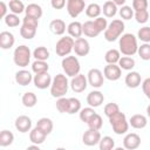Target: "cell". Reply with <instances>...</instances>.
Masks as SVG:
<instances>
[{
  "label": "cell",
  "instance_id": "cell-46",
  "mask_svg": "<svg viewBox=\"0 0 150 150\" xmlns=\"http://www.w3.org/2000/svg\"><path fill=\"white\" fill-rule=\"evenodd\" d=\"M136 21L138 23H145L149 20V12L148 9H142V11H136L134 14Z\"/></svg>",
  "mask_w": 150,
  "mask_h": 150
},
{
  "label": "cell",
  "instance_id": "cell-28",
  "mask_svg": "<svg viewBox=\"0 0 150 150\" xmlns=\"http://www.w3.org/2000/svg\"><path fill=\"white\" fill-rule=\"evenodd\" d=\"M36 127L40 128L43 132H46L47 135H49L53 131V121L48 117H41L38 122H36Z\"/></svg>",
  "mask_w": 150,
  "mask_h": 150
},
{
  "label": "cell",
  "instance_id": "cell-33",
  "mask_svg": "<svg viewBox=\"0 0 150 150\" xmlns=\"http://www.w3.org/2000/svg\"><path fill=\"white\" fill-rule=\"evenodd\" d=\"M8 8L14 14H21L26 9V7H25V5H23V2L21 0H9Z\"/></svg>",
  "mask_w": 150,
  "mask_h": 150
},
{
  "label": "cell",
  "instance_id": "cell-35",
  "mask_svg": "<svg viewBox=\"0 0 150 150\" xmlns=\"http://www.w3.org/2000/svg\"><path fill=\"white\" fill-rule=\"evenodd\" d=\"M33 56L35 57V60H41V61H47L48 57H49V50L43 47V46H40V47H36L33 52Z\"/></svg>",
  "mask_w": 150,
  "mask_h": 150
},
{
  "label": "cell",
  "instance_id": "cell-24",
  "mask_svg": "<svg viewBox=\"0 0 150 150\" xmlns=\"http://www.w3.org/2000/svg\"><path fill=\"white\" fill-rule=\"evenodd\" d=\"M49 29L55 35H62L66 32V23L61 19H54L49 23Z\"/></svg>",
  "mask_w": 150,
  "mask_h": 150
},
{
  "label": "cell",
  "instance_id": "cell-39",
  "mask_svg": "<svg viewBox=\"0 0 150 150\" xmlns=\"http://www.w3.org/2000/svg\"><path fill=\"white\" fill-rule=\"evenodd\" d=\"M98 146H100V150H111L115 148V141L110 136H103L101 137Z\"/></svg>",
  "mask_w": 150,
  "mask_h": 150
},
{
  "label": "cell",
  "instance_id": "cell-50",
  "mask_svg": "<svg viewBox=\"0 0 150 150\" xmlns=\"http://www.w3.org/2000/svg\"><path fill=\"white\" fill-rule=\"evenodd\" d=\"M94 22H95L96 27L100 29V32H104V30L107 29V27H108V21H107L105 18L98 16V18H96V19L94 20Z\"/></svg>",
  "mask_w": 150,
  "mask_h": 150
},
{
  "label": "cell",
  "instance_id": "cell-10",
  "mask_svg": "<svg viewBox=\"0 0 150 150\" xmlns=\"http://www.w3.org/2000/svg\"><path fill=\"white\" fill-rule=\"evenodd\" d=\"M101 137H102V136H101L100 130L89 128L87 131H84V134H83V136H82V142H83V144H86L87 146H94V145H96V144L100 143Z\"/></svg>",
  "mask_w": 150,
  "mask_h": 150
},
{
  "label": "cell",
  "instance_id": "cell-41",
  "mask_svg": "<svg viewBox=\"0 0 150 150\" xmlns=\"http://www.w3.org/2000/svg\"><path fill=\"white\" fill-rule=\"evenodd\" d=\"M87 124H88V127L91 128V129L100 130V129L102 128V125H103V120H102V117L96 112V114L87 122Z\"/></svg>",
  "mask_w": 150,
  "mask_h": 150
},
{
  "label": "cell",
  "instance_id": "cell-32",
  "mask_svg": "<svg viewBox=\"0 0 150 150\" xmlns=\"http://www.w3.org/2000/svg\"><path fill=\"white\" fill-rule=\"evenodd\" d=\"M14 141V135L12 131L9 130H2L0 132V146L5 148V146H8L13 143Z\"/></svg>",
  "mask_w": 150,
  "mask_h": 150
},
{
  "label": "cell",
  "instance_id": "cell-13",
  "mask_svg": "<svg viewBox=\"0 0 150 150\" xmlns=\"http://www.w3.org/2000/svg\"><path fill=\"white\" fill-rule=\"evenodd\" d=\"M52 76L48 74V71L46 73H40V74H35L34 77H33V82H34V86L38 88V89H47L48 87H50L52 84Z\"/></svg>",
  "mask_w": 150,
  "mask_h": 150
},
{
  "label": "cell",
  "instance_id": "cell-45",
  "mask_svg": "<svg viewBox=\"0 0 150 150\" xmlns=\"http://www.w3.org/2000/svg\"><path fill=\"white\" fill-rule=\"evenodd\" d=\"M137 38L141 41L149 43L150 42V27L149 26H144V27L139 28L138 32H137Z\"/></svg>",
  "mask_w": 150,
  "mask_h": 150
},
{
  "label": "cell",
  "instance_id": "cell-8",
  "mask_svg": "<svg viewBox=\"0 0 150 150\" xmlns=\"http://www.w3.org/2000/svg\"><path fill=\"white\" fill-rule=\"evenodd\" d=\"M87 79H88V83L93 87V88H101L104 83V75L103 73L97 69V68H91L88 74H87Z\"/></svg>",
  "mask_w": 150,
  "mask_h": 150
},
{
  "label": "cell",
  "instance_id": "cell-30",
  "mask_svg": "<svg viewBox=\"0 0 150 150\" xmlns=\"http://www.w3.org/2000/svg\"><path fill=\"white\" fill-rule=\"evenodd\" d=\"M102 13V7L98 4H90L86 7V15L91 19H96Z\"/></svg>",
  "mask_w": 150,
  "mask_h": 150
},
{
  "label": "cell",
  "instance_id": "cell-7",
  "mask_svg": "<svg viewBox=\"0 0 150 150\" xmlns=\"http://www.w3.org/2000/svg\"><path fill=\"white\" fill-rule=\"evenodd\" d=\"M74 38H71L70 35L69 36H63V38H60L59 41L56 42L55 45V52L59 56H68L71 50H74Z\"/></svg>",
  "mask_w": 150,
  "mask_h": 150
},
{
  "label": "cell",
  "instance_id": "cell-26",
  "mask_svg": "<svg viewBox=\"0 0 150 150\" xmlns=\"http://www.w3.org/2000/svg\"><path fill=\"white\" fill-rule=\"evenodd\" d=\"M102 12H103V15L105 18H114L117 13V5L110 0L105 1L103 7H102Z\"/></svg>",
  "mask_w": 150,
  "mask_h": 150
},
{
  "label": "cell",
  "instance_id": "cell-38",
  "mask_svg": "<svg viewBox=\"0 0 150 150\" xmlns=\"http://www.w3.org/2000/svg\"><path fill=\"white\" fill-rule=\"evenodd\" d=\"M118 66L121 67V69L131 70L135 67V60L131 56H122L118 61Z\"/></svg>",
  "mask_w": 150,
  "mask_h": 150
},
{
  "label": "cell",
  "instance_id": "cell-1",
  "mask_svg": "<svg viewBox=\"0 0 150 150\" xmlns=\"http://www.w3.org/2000/svg\"><path fill=\"white\" fill-rule=\"evenodd\" d=\"M118 47L120 52L125 56H132L138 50L137 45V38L131 33H125L120 36L118 40Z\"/></svg>",
  "mask_w": 150,
  "mask_h": 150
},
{
  "label": "cell",
  "instance_id": "cell-49",
  "mask_svg": "<svg viewBox=\"0 0 150 150\" xmlns=\"http://www.w3.org/2000/svg\"><path fill=\"white\" fill-rule=\"evenodd\" d=\"M149 5L148 0H132V8L134 11H142V9H146Z\"/></svg>",
  "mask_w": 150,
  "mask_h": 150
},
{
  "label": "cell",
  "instance_id": "cell-15",
  "mask_svg": "<svg viewBox=\"0 0 150 150\" xmlns=\"http://www.w3.org/2000/svg\"><path fill=\"white\" fill-rule=\"evenodd\" d=\"M14 125H15V129L19 132L26 134V132L32 130V120L26 115H21L19 117H16V120L14 122Z\"/></svg>",
  "mask_w": 150,
  "mask_h": 150
},
{
  "label": "cell",
  "instance_id": "cell-4",
  "mask_svg": "<svg viewBox=\"0 0 150 150\" xmlns=\"http://www.w3.org/2000/svg\"><path fill=\"white\" fill-rule=\"evenodd\" d=\"M109 123L116 135H123L129 129V122L122 111H118L109 117Z\"/></svg>",
  "mask_w": 150,
  "mask_h": 150
},
{
  "label": "cell",
  "instance_id": "cell-34",
  "mask_svg": "<svg viewBox=\"0 0 150 150\" xmlns=\"http://www.w3.org/2000/svg\"><path fill=\"white\" fill-rule=\"evenodd\" d=\"M36 34V27H32V26H27V25H22L20 28V35L26 39V40H30L35 36Z\"/></svg>",
  "mask_w": 150,
  "mask_h": 150
},
{
  "label": "cell",
  "instance_id": "cell-11",
  "mask_svg": "<svg viewBox=\"0 0 150 150\" xmlns=\"http://www.w3.org/2000/svg\"><path fill=\"white\" fill-rule=\"evenodd\" d=\"M103 75L109 81H117L122 75V69L116 63H108L103 69Z\"/></svg>",
  "mask_w": 150,
  "mask_h": 150
},
{
  "label": "cell",
  "instance_id": "cell-23",
  "mask_svg": "<svg viewBox=\"0 0 150 150\" xmlns=\"http://www.w3.org/2000/svg\"><path fill=\"white\" fill-rule=\"evenodd\" d=\"M146 124H148V120L142 114L132 115L129 120V125H131L134 129H143L146 127Z\"/></svg>",
  "mask_w": 150,
  "mask_h": 150
},
{
  "label": "cell",
  "instance_id": "cell-29",
  "mask_svg": "<svg viewBox=\"0 0 150 150\" xmlns=\"http://www.w3.org/2000/svg\"><path fill=\"white\" fill-rule=\"evenodd\" d=\"M21 102H22V104H23L26 108H33V107L36 104V102H38V97H36V95H35L34 93L27 91V93H25V94L22 95Z\"/></svg>",
  "mask_w": 150,
  "mask_h": 150
},
{
  "label": "cell",
  "instance_id": "cell-48",
  "mask_svg": "<svg viewBox=\"0 0 150 150\" xmlns=\"http://www.w3.org/2000/svg\"><path fill=\"white\" fill-rule=\"evenodd\" d=\"M56 109L61 114H67V111H68V98H66L63 96L59 97V100L56 101Z\"/></svg>",
  "mask_w": 150,
  "mask_h": 150
},
{
  "label": "cell",
  "instance_id": "cell-52",
  "mask_svg": "<svg viewBox=\"0 0 150 150\" xmlns=\"http://www.w3.org/2000/svg\"><path fill=\"white\" fill-rule=\"evenodd\" d=\"M142 90H143L144 95L150 100V77H146L142 82Z\"/></svg>",
  "mask_w": 150,
  "mask_h": 150
},
{
  "label": "cell",
  "instance_id": "cell-40",
  "mask_svg": "<svg viewBox=\"0 0 150 150\" xmlns=\"http://www.w3.org/2000/svg\"><path fill=\"white\" fill-rule=\"evenodd\" d=\"M79 114H80V120L82 121V122H84V123H87L95 114H96V111L94 110V108L93 107H87V108H83V109H81L80 111H79Z\"/></svg>",
  "mask_w": 150,
  "mask_h": 150
},
{
  "label": "cell",
  "instance_id": "cell-58",
  "mask_svg": "<svg viewBox=\"0 0 150 150\" xmlns=\"http://www.w3.org/2000/svg\"><path fill=\"white\" fill-rule=\"evenodd\" d=\"M84 1H86V0H84Z\"/></svg>",
  "mask_w": 150,
  "mask_h": 150
},
{
  "label": "cell",
  "instance_id": "cell-51",
  "mask_svg": "<svg viewBox=\"0 0 150 150\" xmlns=\"http://www.w3.org/2000/svg\"><path fill=\"white\" fill-rule=\"evenodd\" d=\"M22 25H27V26H32V27H36L38 28V26H39V19L33 18V16H29V15H26L22 19Z\"/></svg>",
  "mask_w": 150,
  "mask_h": 150
},
{
  "label": "cell",
  "instance_id": "cell-3",
  "mask_svg": "<svg viewBox=\"0 0 150 150\" xmlns=\"http://www.w3.org/2000/svg\"><path fill=\"white\" fill-rule=\"evenodd\" d=\"M124 22L120 19H115L112 20L107 29L104 30V39L108 41V42H112V41H116L117 39H120V36L123 34L124 32Z\"/></svg>",
  "mask_w": 150,
  "mask_h": 150
},
{
  "label": "cell",
  "instance_id": "cell-36",
  "mask_svg": "<svg viewBox=\"0 0 150 150\" xmlns=\"http://www.w3.org/2000/svg\"><path fill=\"white\" fill-rule=\"evenodd\" d=\"M49 69V66L46 61H41V60H35L33 63H32V70L35 73V74H40V73H46L48 71Z\"/></svg>",
  "mask_w": 150,
  "mask_h": 150
},
{
  "label": "cell",
  "instance_id": "cell-56",
  "mask_svg": "<svg viewBox=\"0 0 150 150\" xmlns=\"http://www.w3.org/2000/svg\"><path fill=\"white\" fill-rule=\"evenodd\" d=\"M146 114H148V116H149V118H150V104L146 107Z\"/></svg>",
  "mask_w": 150,
  "mask_h": 150
},
{
  "label": "cell",
  "instance_id": "cell-5",
  "mask_svg": "<svg viewBox=\"0 0 150 150\" xmlns=\"http://www.w3.org/2000/svg\"><path fill=\"white\" fill-rule=\"evenodd\" d=\"M30 57H32V53H30V49L28 46H25V45H21L19 47H16L14 49V53H13V61L16 66L21 67V68H25L29 64L30 62Z\"/></svg>",
  "mask_w": 150,
  "mask_h": 150
},
{
  "label": "cell",
  "instance_id": "cell-27",
  "mask_svg": "<svg viewBox=\"0 0 150 150\" xmlns=\"http://www.w3.org/2000/svg\"><path fill=\"white\" fill-rule=\"evenodd\" d=\"M25 13H26V15H29V16H33V18H36V19H40L43 14L41 6L38 5V4H29L26 7Z\"/></svg>",
  "mask_w": 150,
  "mask_h": 150
},
{
  "label": "cell",
  "instance_id": "cell-12",
  "mask_svg": "<svg viewBox=\"0 0 150 150\" xmlns=\"http://www.w3.org/2000/svg\"><path fill=\"white\" fill-rule=\"evenodd\" d=\"M88 79L83 74H77L76 76L71 77L70 81V88L74 93H82L87 89L88 86Z\"/></svg>",
  "mask_w": 150,
  "mask_h": 150
},
{
  "label": "cell",
  "instance_id": "cell-2",
  "mask_svg": "<svg viewBox=\"0 0 150 150\" xmlns=\"http://www.w3.org/2000/svg\"><path fill=\"white\" fill-rule=\"evenodd\" d=\"M69 82L66 75L63 74H57L52 81L50 84V95L53 97H62L67 94L68 88H69Z\"/></svg>",
  "mask_w": 150,
  "mask_h": 150
},
{
  "label": "cell",
  "instance_id": "cell-9",
  "mask_svg": "<svg viewBox=\"0 0 150 150\" xmlns=\"http://www.w3.org/2000/svg\"><path fill=\"white\" fill-rule=\"evenodd\" d=\"M66 7L71 18H77L86 9V2L84 0H67Z\"/></svg>",
  "mask_w": 150,
  "mask_h": 150
},
{
  "label": "cell",
  "instance_id": "cell-31",
  "mask_svg": "<svg viewBox=\"0 0 150 150\" xmlns=\"http://www.w3.org/2000/svg\"><path fill=\"white\" fill-rule=\"evenodd\" d=\"M121 59V52L117 49H109L104 54V60L107 63H118Z\"/></svg>",
  "mask_w": 150,
  "mask_h": 150
},
{
  "label": "cell",
  "instance_id": "cell-42",
  "mask_svg": "<svg viewBox=\"0 0 150 150\" xmlns=\"http://www.w3.org/2000/svg\"><path fill=\"white\" fill-rule=\"evenodd\" d=\"M137 54L139 55V57L144 61H149L150 60V43L144 42L143 45H141L138 47Z\"/></svg>",
  "mask_w": 150,
  "mask_h": 150
},
{
  "label": "cell",
  "instance_id": "cell-6",
  "mask_svg": "<svg viewBox=\"0 0 150 150\" xmlns=\"http://www.w3.org/2000/svg\"><path fill=\"white\" fill-rule=\"evenodd\" d=\"M61 66H62L64 74L69 77H74L77 74H80L81 66H80V61L76 56H69V55L64 56L61 61Z\"/></svg>",
  "mask_w": 150,
  "mask_h": 150
},
{
  "label": "cell",
  "instance_id": "cell-18",
  "mask_svg": "<svg viewBox=\"0 0 150 150\" xmlns=\"http://www.w3.org/2000/svg\"><path fill=\"white\" fill-rule=\"evenodd\" d=\"M33 81V75L26 69H21L15 73V82L19 86H28Z\"/></svg>",
  "mask_w": 150,
  "mask_h": 150
},
{
  "label": "cell",
  "instance_id": "cell-19",
  "mask_svg": "<svg viewBox=\"0 0 150 150\" xmlns=\"http://www.w3.org/2000/svg\"><path fill=\"white\" fill-rule=\"evenodd\" d=\"M141 81H142V79H141L139 73L132 71V70L129 71V73L125 75V79H124V82H125L127 87H128V88H131V89H135V88L139 87Z\"/></svg>",
  "mask_w": 150,
  "mask_h": 150
},
{
  "label": "cell",
  "instance_id": "cell-54",
  "mask_svg": "<svg viewBox=\"0 0 150 150\" xmlns=\"http://www.w3.org/2000/svg\"><path fill=\"white\" fill-rule=\"evenodd\" d=\"M6 15H7V5L4 1H1L0 2V18L5 19Z\"/></svg>",
  "mask_w": 150,
  "mask_h": 150
},
{
  "label": "cell",
  "instance_id": "cell-53",
  "mask_svg": "<svg viewBox=\"0 0 150 150\" xmlns=\"http://www.w3.org/2000/svg\"><path fill=\"white\" fill-rule=\"evenodd\" d=\"M50 5L54 9H62L67 5V0H50Z\"/></svg>",
  "mask_w": 150,
  "mask_h": 150
},
{
  "label": "cell",
  "instance_id": "cell-14",
  "mask_svg": "<svg viewBox=\"0 0 150 150\" xmlns=\"http://www.w3.org/2000/svg\"><path fill=\"white\" fill-rule=\"evenodd\" d=\"M74 52L77 56H87L90 52V45L87 39L79 38L74 42Z\"/></svg>",
  "mask_w": 150,
  "mask_h": 150
},
{
  "label": "cell",
  "instance_id": "cell-20",
  "mask_svg": "<svg viewBox=\"0 0 150 150\" xmlns=\"http://www.w3.org/2000/svg\"><path fill=\"white\" fill-rule=\"evenodd\" d=\"M46 137H47V134L43 132V131H42L40 128H38V127L33 128V129L29 131V141H30L33 144H38V145L42 144V143L45 142Z\"/></svg>",
  "mask_w": 150,
  "mask_h": 150
},
{
  "label": "cell",
  "instance_id": "cell-43",
  "mask_svg": "<svg viewBox=\"0 0 150 150\" xmlns=\"http://www.w3.org/2000/svg\"><path fill=\"white\" fill-rule=\"evenodd\" d=\"M134 8L130 7V6H127V5H123L121 6L120 8V16L123 19V20H130L132 16H134Z\"/></svg>",
  "mask_w": 150,
  "mask_h": 150
},
{
  "label": "cell",
  "instance_id": "cell-17",
  "mask_svg": "<svg viewBox=\"0 0 150 150\" xmlns=\"http://www.w3.org/2000/svg\"><path fill=\"white\" fill-rule=\"evenodd\" d=\"M103 101H104V95L100 90H93L87 96V103L93 108L100 107L103 103Z\"/></svg>",
  "mask_w": 150,
  "mask_h": 150
},
{
  "label": "cell",
  "instance_id": "cell-16",
  "mask_svg": "<svg viewBox=\"0 0 150 150\" xmlns=\"http://www.w3.org/2000/svg\"><path fill=\"white\" fill-rule=\"evenodd\" d=\"M141 145V137L135 132L127 134L123 138V146L128 150H135Z\"/></svg>",
  "mask_w": 150,
  "mask_h": 150
},
{
  "label": "cell",
  "instance_id": "cell-37",
  "mask_svg": "<svg viewBox=\"0 0 150 150\" xmlns=\"http://www.w3.org/2000/svg\"><path fill=\"white\" fill-rule=\"evenodd\" d=\"M81 110V102L79 98H75V97H69L68 98V111L67 114H75V112H79Z\"/></svg>",
  "mask_w": 150,
  "mask_h": 150
},
{
  "label": "cell",
  "instance_id": "cell-44",
  "mask_svg": "<svg viewBox=\"0 0 150 150\" xmlns=\"http://www.w3.org/2000/svg\"><path fill=\"white\" fill-rule=\"evenodd\" d=\"M4 20H5V23L8 27H18L20 25V19H19L18 14H14V13L7 14Z\"/></svg>",
  "mask_w": 150,
  "mask_h": 150
},
{
  "label": "cell",
  "instance_id": "cell-57",
  "mask_svg": "<svg viewBox=\"0 0 150 150\" xmlns=\"http://www.w3.org/2000/svg\"><path fill=\"white\" fill-rule=\"evenodd\" d=\"M149 2H150V0H149Z\"/></svg>",
  "mask_w": 150,
  "mask_h": 150
},
{
  "label": "cell",
  "instance_id": "cell-22",
  "mask_svg": "<svg viewBox=\"0 0 150 150\" xmlns=\"http://www.w3.org/2000/svg\"><path fill=\"white\" fill-rule=\"evenodd\" d=\"M82 27H83V34L88 38H96L101 33L100 29L96 27L95 22L91 20H88L84 23H82Z\"/></svg>",
  "mask_w": 150,
  "mask_h": 150
},
{
  "label": "cell",
  "instance_id": "cell-55",
  "mask_svg": "<svg viewBox=\"0 0 150 150\" xmlns=\"http://www.w3.org/2000/svg\"><path fill=\"white\" fill-rule=\"evenodd\" d=\"M112 1H114L117 6H123V5L125 4V1H127V0H112Z\"/></svg>",
  "mask_w": 150,
  "mask_h": 150
},
{
  "label": "cell",
  "instance_id": "cell-21",
  "mask_svg": "<svg viewBox=\"0 0 150 150\" xmlns=\"http://www.w3.org/2000/svg\"><path fill=\"white\" fill-rule=\"evenodd\" d=\"M15 42V39H14V35L11 33V32H7V30H4L0 33V47L2 49H9L13 47Z\"/></svg>",
  "mask_w": 150,
  "mask_h": 150
},
{
  "label": "cell",
  "instance_id": "cell-47",
  "mask_svg": "<svg viewBox=\"0 0 150 150\" xmlns=\"http://www.w3.org/2000/svg\"><path fill=\"white\" fill-rule=\"evenodd\" d=\"M104 115L109 118L110 116H112L114 114H116V112H118L120 111V107H118V104H116V103H108V104H105L104 105Z\"/></svg>",
  "mask_w": 150,
  "mask_h": 150
},
{
  "label": "cell",
  "instance_id": "cell-25",
  "mask_svg": "<svg viewBox=\"0 0 150 150\" xmlns=\"http://www.w3.org/2000/svg\"><path fill=\"white\" fill-rule=\"evenodd\" d=\"M67 30L69 33V35L71 38H75V39H79L81 38V35L83 34V27H82V23L79 22V21H73L68 25L67 27Z\"/></svg>",
  "mask_w": 150,
  "mask_h": 150
}]
</instances>
